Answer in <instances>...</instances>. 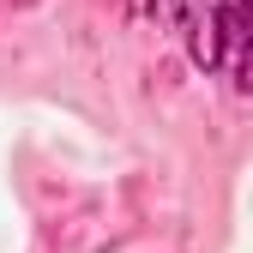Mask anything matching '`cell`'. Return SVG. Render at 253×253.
Listing matches in <instances>:
<instances>
[{
    "instance_id": "2",
    "label": "cell",
    "mask_w": 253,
    "mask_h": 253,
    "mask_svg": "<svg viewBox=\"0 0 253 253\" xmlns=\"http://www.w3.org/2000/svg\"><path fill=\"white\" fill-rule=\"evenodd\" d=\"M133 6H139V12H151V18L163 24V30H187V24H193L187 0H133Z\"/></svg>"
},
{
    "instance_id": "3",
    "label": "cell",
    "mask_w": 253,
    "mask_h": 253,
    "mask_svg": "<svg viewBox=\"0 0 253 253\" xmlns=\"http://www.w3.org/2000/svg\"><path fill=\"white\" fill-rule=\"evenodd\" d=\"M217 18H223V30L241 42V37H253V0H217Z\"/></svg>"
},
{
    "instance_id": "1",
    "label": "cell",
    "mask_w": 253,
    "mask_h": 253,
    "mask_svg": "<svg viewBox=\"0 0 253 253\" xmlns=\"http://www.w3.org/2000/svg\"><path fill=\"white\" fill-rule=\"evenodd\" d=\"M229 84H235V97H253V37H241L235 48H229Z\"/></svg>"
}]
</instances>
